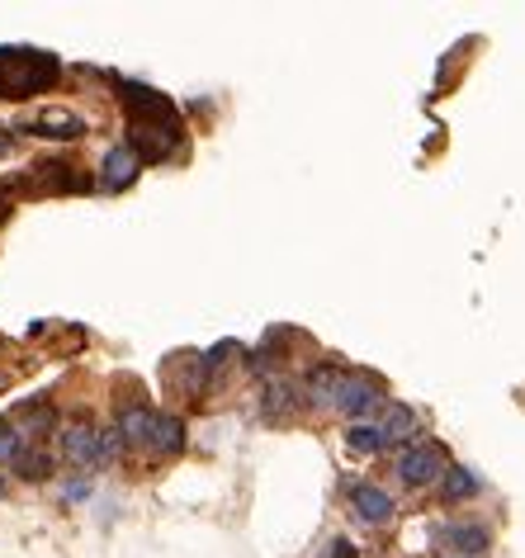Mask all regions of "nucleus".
<instances>
[{
    "label": "nucleus",
    "mask_w": 525,
    "mask_h": 558,
    "mask_svg": "<svg viewBox=\"0 0 525 558\" xmlns=\"http://www.w3.org/2000/svg\"><path fill=\"white\" fill-rule=\"evenodd\" d=\"M289 398H294V393H289V384H270V412L274 416L289 412Z\"/></svg>",
    "instance_id": "a211bd4d"
},
{
    "label": "nucleus",
    "mask_w": 525,
    "mask_h": 558,
    "mask_svg": "<svg viewBox=\"0 0 525 558\" xmlns=\"http://www.w3.org/2000/svg\"><path fill=\"white\" fill-rule=\"evenodd\" d=\"M379 436H383V445H403L407 436H417V412H412L407 402H389L379 416Z\"/></svg>",
    "instance_id": "1a4fd4ad"
},
{
    "label": "nucleus",
    "mask_w": 525,
    "mask_h": 558,
    "mask_svg": "<svg viewBox=\"0 0 525 558\" xmlns=\"http://www.w3.org/2000/svg\"><path fill=\"white\" fill-rule=\"evenodd\" d=\"M181 445H185V426L175 422V416H161L157 412V422H151V436H147V450L151 454H181Z\"/></svg>",
    "instance_id": "f8f14e48"
},
{
    "label": "nucleus",
    "mask_w": 525,
    "mask_h": 558,
    "mask_svg": "<svg viewBox=\"0 0 525 558\" xmlns=\"http://www.w3.org/2000/svg\"><path fill=\"white\" fill-rule=\"evenodd\" d=\"M322 558H355V549H351V544H345V539H331Z\"/></svg>",
    "instance_id": "6ab92c4d"
},
{
    "label": "nucleus",
    "mask_w": 525,
    "mask_h": 558,
    "mask_svg": "<svg viewBox=\"0 0 525 558\" xmlns=\"http://www.w3.org/2000/svg\"><path fill=\"white\" fill-rule=\"evenodd\" d=\"M81 497H90V483H72V487H66V501H81Z\"/></svg>",
    "instance_id": "aec40b11"
},
{
    "label": "nucleus",
    "mask_w": 525,
    "mask_h": 558,
    "mask_svg": "<svg viewBox=\"0 0 525 558\" xmlns=\"http://www.w3.org/2000/svg\"><path fill=\"white\" fill-rule=\"evenodd\" d=\"M351 507L361 511L365 525H389L393 521V497L379 493V487H369V483H355L351 487Z\"/></svg>",
    "instance_id": "0eeeda50"
},
{
    "label": "nucleus",
    "mask_w": 525,
    "mask_h": 558,
    "mask_svg": "<svg viewBox=\"0 0 525 558\" xmlns=\"http://www.w3.org/2000/svg\"><path fill=\"white\" fill-rule=\"evenodd\" d=\"M129 147H133L143 161L171 157V151L181 147V123H175L171 109H166V114H137L133 129H129Z\"/></svg>",
    "instance_id": "f03ea898"
},
{
    "label": "nucleus",
    "mask_w": 525,
    "mask_h": 558,
    "mask_svg": "<svg viewBox=\"0 0 525 558\" xmlns=\"http://www.w3.org/2000/svg\"><path fill=\"white\" fill-rule=\"evenodd\" d=\"M337 408H341V412H351L355 422H361V416H369V412H379V408H383V388H379V379H369V374H345Z\"/></svg>",
    "instance_id": "39448f33"
},
{
    "label": "nucleus",
    "mask_w": 525,
    "mask_h": 558,
    "mask_svg": "<svg viewBox=\"0 0 525 558\" xmlns=\"http://www.w3.org/2000/svg\"><path fill=\"white\" fill-rule=\"evenodd\" d=\"M114 440H119V430H114V436H100L95 426L72 422V426L62 430V454L72 459L76 469H95V464H105V459H109V450H114Z\"/></svg>",
    "instance_id": "7ed1b4c3"
},
{
    "label": "nucleus",
    "mask_w": 525,
    "mask_h": 558,
    "mask_svg": "<svg viewBox=\"0 0 525 558\" xmlns=\"http://www.w3.org/2000/svg\"><path fill=\"white\" fill-rule=\"evenodd\" d=\"M341 384H345V369H337V365H317V369L308 374V384H303V393H308L317 408H337Z\"/></svg>",
    "instance_id": "6e6552de"
},
{
    "label": "nucleus",
    "mask_w": 525,
    "mask_h": 558,
    "mask_svg": "<svg viewBox=\"0 0 525 558\" xmlns=\"http://www.w3.org/2000/svg\"><path fill=\"white\" fill-rule=\"evenodd\" d=\"M474 493H478V478H474L468 469H450V473H445V497H450V501L474 497Z\"/></svg>",
    "instance_id": "2eb2a0df"
},
{
    "label": "nucleus",
    "mask_w": 525,
    "mask_h": 558,
    "mask_svg": "<svg viewBox=\"0 0 525 558\" xmlns=\"http://www.w3.org/2000/svg\"><path fill=\"white\" fill-rule=\"evenodd\" d=\"M20 454H24V436L0 416V464H15Z\"/></svg>",
    "instance_id": "dca6fc26"
},
{
    "label": "nucleus",
    "mask_w": 525,
    "mask_h": 558,
    "mask_svg": "<svg viewBox=\"0 0 525 558\" xmlns=\"http://www.w3.org/2000/svg\"><path fill=\"white\" fill-rule=\"evenodd\" d=\"M5 214H10V208H5V204H0V222H5Z\"/></svg>",
    "instance_id": "412c9836"
},
{
    "label": "nucleus",
    "mask_w": 525,
    "mask_h": 558,
    "mask_svg": "<svg viewBox=\"0 0 525 558\" xmlns=\"http://www.w3.org/2000/svg\"><path fill=\"white\" fill-rule=\"evenodd\" d=\"M398 473H403V483L412 487H426V483H445V450L440 445H412V450L398 454Z\"/></svg>",
    "instance_id": "20e7f679"
},
{
    "label": "nucleus",
    "mask_w": 525,
    "mask_h": 558,
    "mask_svg": "<svg viewBox=\"0 0 525 558\" xmlns=\"http://www.w3.org/2000/svg\"><path fill=\"white\" fill-rule=\"evenodd\" d=\"M345 445H351L355 454H375V450H383V436H379V426L355 422L351 430H345Z\"/></svg>",
    "instance_id": "4468645a"
},
{
    "label": "nucleus",
    "mask_w": 525,
    "mask_h": 558,
    "mask_svg": "<svg viewBox=\"0 0 525 558\" xmlns=\"http://www.w3.org/2000/svg\"><path fill=\"white\" fill-rule=\"evenodd\" d=\"M52 81H58V58H48V52H0V100H24V95L48 90Z\"/></svg>",
    "instance_id": "f257e3e1"
},
{
    "label": "nucleus",
    "mask_w": 525,
    "mask_h": 558,
    "mask_svg": "<svg viewBox=\"0 0 525 558\" xmlns=\"http://www.w3.org/2000/svg\"><path fill=\"white\" fill-rule=\"evenodd\" d=\"M137 166H143V157H137L133 147H109L105 151V166H100V190H123L137 180Z\"/></svg>",
    "instance_id": "423d86ee"
},
{
    "label": "nucleus",
    "mask_w": 525,
    "mask_h": 558,
    "mask_svg": "<svg viewBox=\"0 0 525 558\" xmlns=\"http://www.w3.org/2000/svg\"><path fill=\"white\" fill-rule=\"evenodd\" d=\"M15 469L24 473V478H48V473H52V459H48L44 450H24V454L15 459Z\"/></svg>",
    "instance_id": "f3484780"
},
{
    "label": "nucleus",
    "mask_w": 525,
    "mask_h": 558,
    "mask_svg": "<svg viewBox=\"0 0 525 558\" xmlns=\"http://www.w3.org/2000/svg\"><path fill=\"white\" fill-rule=\"evenodd\" d=\"M76 166H62V161H48V166H34V175L24 180L29 190H81V185H90L86 175H72Z\"/></svg>",
    "instance_id": "9b49d317"
},
{
    "label": "nucleus",
    "mask_w": 525,
    "mask_h": 558,
    "mask_svg": "<svg viewBox=\"0 0 525 558\" xmlns=\"http://www.w3.org/2000/svg\"><path fill=\"white\" fill-rule=\"evenodd\" d=\"M29 129L38 137H81L86 123H81V114H72V109H44V114L29 119Z\"/></svg>",
    "instance_id": "9d476101"
},
{
    "label": "nucleus",
    "mask_w": 525,
    "mask_h": 558,
    "mask_svg": "<svg viewBox=\"0 0 525 558\" xmlns=\"http://www.w3.org/2000/svg\"><path fill=\"white\" fill-rule=\"evenodd\" d=\"M0 493H5V483H0Z\"/></svg>",
    "instance_id": "4be33fe9"
},
{
    "label": "nucleus",
    "mask_w": 525,
    "mask_h": 558,
    "mask_svg": "<svg viewBox=\"0 0 525 558\" xmlns=\"http://www.w3.org/2000/svg\"><path fill=\"white\" fill-rule=\"evenodd\" d=\"M450 544V549H460V554H468V558H478V554H488V544H492V535L483 525H450L445 535H440Z\"/></svg>",
    "instance_id": "ddd939ff"
}]
</instances>
